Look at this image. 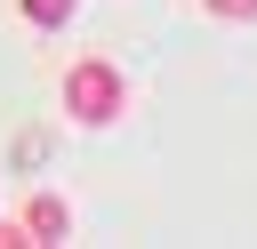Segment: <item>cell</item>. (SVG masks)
Instances as JSON below:
<instances>
[{"label": "cell", "mask_w": 257, "mask_h": 249, "mask_svg": "<svg viewBox=\"0 0 257 249\" xmlns=\"http://www.w3.org/2000/svg\"><path fill=\"white\" fill-rule=\"evenodd\" d=\"M56 104H64L72 129H112V120L128 112V72H120L112 56H72V64L56 72Z\"/></svg>", "instance_id": "6da1fadb"}, {"label": "cell", "mask_w": 257, "mask_h": 249, "mask_svg": "<svg viewBox=\"0 0 257 249\" xmlns=\"http://www.w3.org/2000/svg\"><path fill=\"white\" fill-rule=\"evenodd\" d=\"M16 225L32 233V249H56V241H72V201L40 185V193H24V201H16Z\"/></svg>", "instance_id": "7a4b0ae2"}, {"label": "cell", "mask_w": 257, "mask_h": 249, "mask_svg": "<svg viewBox=\"0 0 257 249\" xmlns=\"http://www.w3.org/2000/svg\"><path fill=\"white\" fill-rule=\"evenodd\" d=\"M80 16V0H16V24H32V32H64Z\"/></svg>", "instance_id": "3957f363"}, {"label": "cell", "mask_w": 257, "mask_h": 249, "mask_svg": "<svg viewBox=\"0 0 257 249\" xmlns=\"http://www.w3.org/2000/svg\"><path fill=\"white\" fill-rule=\"evenodd\" d=\"M201 16H217V24H257V0H201Z\"/></svg>", "instance_id": "277c9868"}]
</instances>
